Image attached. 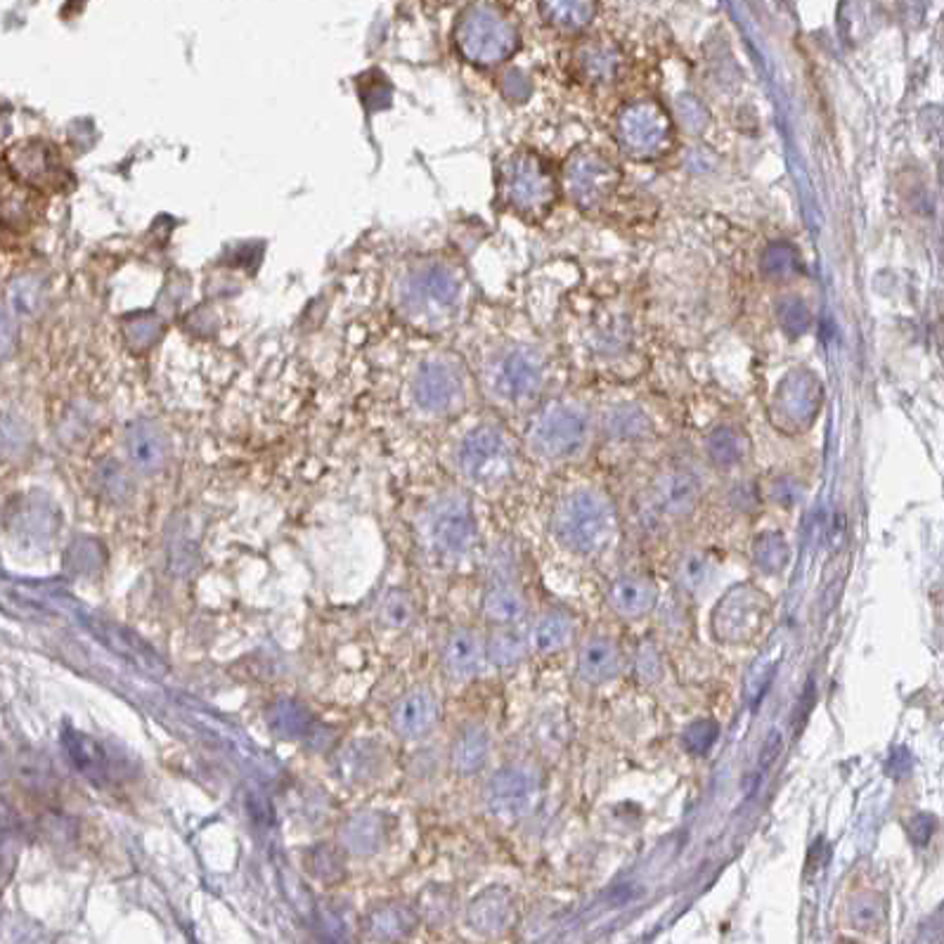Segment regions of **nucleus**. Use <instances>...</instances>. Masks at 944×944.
<instances>
[{"mask_svg": "<svg viewBox=\"0 0 944 944\" xmlns=\"http://www.w3.org/2000/svg\"><path fill=\"white\" fill-rule=\"evenodd\" d=\"M781 322H783V327L789 325V322H793L791 332L800 334L802 329H805L808 322H810V312H808V308L802 306L800 301H789V304L781 306Z\"/></svg>", "mask_w": 944, "mask_h": 944, "instance_id": "45", "label": "nucleus"}, {"mask_svg": "<svg viewBox=\"0 0 944 944\" xmlns=\"http://www.w3.org/2000/svg\"><path fill=\"white\" fill-rule=\"evenodd\" d=\"M717 736H720V725L715 720H694L682 734V746L689 753L703 755L711 750V746L717 742Z\"/></svg>", "mask_w": 944, "mask_h": 944, "instance_id": "40", "label": "nucleus"}, {"mask_svg": "<svg viewBox=\"0 0 944 944\" xmlns=\"http://www.w3.org/2000/svg\"><path fill=\"white\" fill-rule=\"evenodd\" d=\"M911 838H914L916 843H925L927 838H931V833H933V816H927V814H919L914 822H911Z\"/></svg>", "mask_w": 944, "mask_h": 944, "instance_id": "48", "label": "nucleus"}, {"mask_svg": "<svg viewBox=\"0 0 944 944\" xmlns=\"http://www.w3.org/2000/svg\"><path fill=\"white\" fill-rule=\"evenodd\" d=\"M417 914L413 907L400 902H386L372 909L365 919V931L374 940H400L415 933Z\"/></svg>", "mask_w": 944, "mask_h": 944, "instance_id": "25", "label": "nucleus"}, {"mask_svg": "<svg viewBox=\"0 0 944 944\" xmlns=\"http://www.w3.org/2000/svg\"><path fill=\"white\" fill-rule=\"evenodd\" d=\"M748 443L744 433H738L732 427H720L707 438V454L717 466H736L746 460Z\"/></svg>", "mask_w": 944, "mask_h": 944, "instance_id": "34", "label": "nucleus"}, {"mask_svg": "<svg viewBox=\"0 0 944 944\" xmlns=\"http://www.w3.org/2000/svg\"><path fill=\"white\" fill-rule=\"evenodd\" d=\"M483 611H485V616L497 625L518 623L526 613V600H524V594L512 585V582L497 580L495 585L485 592Z\"/></svg>", "mask_w": 944, "mask_h": 944, "instance_id": "30", "label": "nucleus"}, {"mask_svg": "<svg viewBox=\"0 0 944 944\" xmlns=\"http://www.w3.org/2000/svg\"><path fill=\"white\" fill-rule=\"evenodd\" d=\"M125 454L140 474H160L168 460V443L164 431L150 419H138L125 429Z\"/></svg>", "mask_w": 944, "mask_h": 944, "instance_id": "16", "label": "nucleus"}, {"mask_svg": "<svg viewBox=\"0 0 944 944\" xmlns=\"http://www.w3.org/2000/svg\"><path fill=\"white\" fill-rule=\"evenodd\" d=\"M781 748H783V736H781V732H779V729H772V732L767 734L765 744H762V750H760V762H762V767L775 765V762L779 760Z\"/></svg>", "mask_w": 944, "mask_h": 944, "instance_id": "47", "label": "nucleus"}, {"mask_svg": "<svg viewBox=\"0 0 944 944\" xmlns=\"http://www.w3.org/2000/svg\"><path fill=\"white\" fill-rule=\"evenodd\" d=\"M460 469L469 483L485 491L505 485L514 476L516 454L509 436L495 424H481L460 446Z\"/></svg>", "mask_w": 944, "mask_h": 944, "instance_id": "4", "label": "nucleus"}, {"mask_svg": "<svg viewBox=\"0 0 944 944\" xmlns=\"http://www.w3.org/2000/svg\"><path fill=\"white\" fill-rule=\"evenodd\" d=\"M267 722L282 738H306L315 729V720L301 703L277 701L267 711Z\"/></svg>", "mask_w": 944, "mask_h": 944, "instance_id": "32", "label": "nucleus"}, {"mask_svg": "<svg viewBox=\"0 0 944 944\" xmlns=\"http://www.w3.org/2000/svg\"><path fill=\"white\" fill-rule=\"evenodd\" d=\"M96 483L109 502H123L133 495V481L119 462H102L98 466Z\"/></svg>", "mask_w": 944, "mask_h": 944, "instance_id": "37", "label": "nucleus"}, {"mask_svg": "<svg viewBox=\"0 0 944 944\" xmlns=\"http://www.w3.org/2000/svg\"><path fill=\"white\" fill-rule=\"evenodd\" d=\"M88 629L98 633V637L105 639L109 649L117 651L121 658L131 660L135 668L150 670V672L164 670L162 658L150 649V644H145L135 633H131V629H125V627L114 625V623H107V621H96V618H90Z\"/></svg>", "mask_w": 944, "mask_h": 944, "instance_id": "20", "label": "nucleus"}, {"mask_svg": "<svg viewBox=\"0 0 944 944\" xmlns=\"http://www.w3.org/2000/svg\"><path fill=\"white\" fill-rule=\"evenodd\" d=\"M795 251L789 246H772L765 256V267L772 277H783L786 273L795 271Z\"/></svg>", "mask_w": 944, "mask_h": 944, "instance_id": "42", "label": "nucleus"}, {"mask_svg": "<svg viewBox=\"0 0 944 944\" xmlns=\"http://www.w3.org/2000/svg\"><path fill=\"white\" fill-rule=\"evenodd\" d=\"M462 279L446 263H421L405 277L400 306L415 325L436 329L448 325L460 308Z\"/></svg>", "mask_w": 944, "mask_h": 944, "instance_id": "3", "label": "nucleus"}, {"mask_svg": "<svg viewBox=\"0 0 944 944\" xmlns=\"http://www.w3.org/2000/svg\"><path fill=\"white\" fill-rule=\"evenodd\" d=\"M618 530L611 502L594 491H578L566 497L555 514L557 540L573 555H600L613 542Z\"/></svg>", "mask_w": 944, "mask_h": 944, "instance_id": "2", "label": "nucleus"}, {"mask_svg": "<svg viewBox=\"0 0 944 944\" xmlns=\"http://www.w3.org/2000/svg\"><path fill=\"white\" fill-rule=\"evenodd\" d=\"M847 916H849V923H853V927H857L859 933H876L886 921V904L876 892L859 894L849 902Z\"/></svg>", "mask_w": 944, "mask_h": 944, "instance_id": "35", "label": "nucleus"}, {"mask_svg": "<svg viewBox=\"0 0 944 944\" xmlns=\"http://www.w3.org/2000/svg\"><path fill=\"white\" fill-rule=\"evenodd\" d=\"M606 429L618 440H639L649 433V419L637 407H618L606 419Z\"/></svg>", "mask_w": 944, "mask_h": 944, "instance_id": "36", "label": "nucleus"}, {"mask_svg": "<svg viewBox=\"0 0 944 944\" xmlns=\"http://www.w3.org/2000/svg\"><path fill=\"white\" fill-rule=\"evenodd\" d=\"M26 440L24 429L14 419H0V452H18Z\"/></svg>", "mask_w": 944, "mask_h": 944, "instance_id": "44", "label": "nucleus"}, {"mask_svg": "<svg viewBox=\"0 0 944 944\" xmlns=\"http://www.w3.org/2000/svg\"><path fill=\"white\" fill-rule=\"evenodd\" d=\"M575 637V625L569 613L547 611L533 627V644L540 654H559L571 647Z\"/></svg>", "mask_w": 944, "mask_h": 944, "instance_id": "28", "label": "nucleus"}, {"mask_svg": "<svg viewBox=\"0 0 944 944\" xmlns=\"http://www.w3.org/2000/svg\"><path fill=\"white\" fill-rule=\"evenodd\" d=\"M14 341H18V322H14V312L10 306L0 304V363L14 351Z\"/></svg>", "mask_w": 944, "mask_h": 944, "instance_id": "43", "label": "nucleus"}, {"mask_svg": "<svg viewBox=\"0 0 944 944\" xmlns=\"http://www.w3.org/2000/svg\"><path fill=\"white\" fill-rule=\"evenodd\" d=\"M438 722V701L429 689H415L405 694L391 713V725L403 738L427 736Z\"/></svg>", "mask_w": 944, "mask_h": 944, "instance_id": "18", "label": "nucleus"}, {"mask_svg": "<svg viewBox=\"0 0 944 944\" xmlns=\"http://www.w3.org/2000/svg\"><path fill=\"white\" fill-rule=\"evenodd\" d=\"M580 678L592 684H602L621 672V649L608 637H592L578 654Z\"/></svg>", "mask_w": 944, "mask_h": 944, "instance_id": "24", "label": "nucleus"}, {"mask_svg": "<svg viewBox=\"0 0 944 944\" xmlns=\"http://www.w3.org/2000/svg\"><path fill=\"white\" fill-rule=\"evenodd\" d=\"M571 199L582 209H596L618 190L621 171L600 150H578L563 168Z\"/></svg>", "mask_w": 944, "mask_h": 944, "instance_id": "9", "label": "nucleus"}, {"mask_svg": "<svg viewBox=\"0 0 944 944\" xmlns=\"http://www.w3.org/2000/svg\"><path fill=\"white\" fill-rule=\"evenodd\" d=\"M528 654V637L516 623L500 625L491 641H487V658L493 660L497 668H514L522 663Z\"/></svg>", "mask_w": 944, "mask_h": 944, "instance_id": "31", "label": "nucleus"}, {"mask_svg": "<svg viewBox=\"0 0 944 944\" xmlns=\"http://www.w3.org/2000/svg\"><path fill=\"white\" fill-rule=\"evenodd\" d=\"M485 649L476 633L471 629H454L443 649V666L452 680H469L481 672Z\"/></svg>", "mask_w": 944, "mask_h": 944, "instance_id": "23", "label": "nucleus"}, {"mask_svg": "<svg viewBox=\"0 0 944 944\" xmlns=\"http://www.w3.org/2000/svg\"><path fill=\"white\" fill-rule=\"evenodd\" d=\"M637 672L641 674L644 680L658 678L660 660H658V654H656V649L651 647V644H644V647H641V651L637 656Z\"/></svg>", "mask_w": 944, "mask_h": 944, "instance_id": "46", "label": "nucleus"}, {"mask_svg": "<svg viewBox=\"0 0 944 944\" xmlns=\"http://www.w3.org/2000/svg\"><path fill=\"white\" fill-rule=\"evenodd\" d=\"M656 497L660 509H663L668 516L682 518L694 512L696 502L701 497V483L694 471H689L684 466H674L660 476Z\"/></svg>", "mask_w": 944, "mask_h": 944, "instance_id": "19", "label": "nucleus"}, {"mask_svg": "<svg viewBox=\"0 0 944 944\" xmlns=\"http://www.w3.org/2000/svg\"><path fill=\"white\" fill-rule=\"evenodd\" d=\"M590 438V417L575 403H555L530 427V450L542 460H571Z\"/></svg>", "mask_w": 944, "mask_h": 944, "instance_id": "5", "label": "nucleus"}, {"mask_svg": "<svg viewBox=\"0 0 944 944\" xmlns=\"http://www.w3.org/2000/svg\"><path fill=\"white\" fill-rule=\"evenodd\" d=\"M822 386L808 372H793L777 388L775 421L786 431L808 429L820 415Z\"/></svg>", "mask_w": 944, "mask_h": 944, "instance_id": "14", "label": "nucleus"}, {"mask_svg": "<svg viewBox=\"0 0 944 944\" xmlns=\"http://www.w3.org/2000/svg\"><path fill=\"white\" fill-rule=\"evenodd\" d=\"M514 31L495 18V12L474 8L464 12L458 24V45L466 59L474 65H497L505 62L514 51Z\"/></svg>", "mask_w": 944, "mask_h": 944, "instance_id": "11", "label": "nucleus"}, {"mask_svg": "<svg viewBox=\"0 0 944 944\" xmlns=\"http://www.w3.org/2000/svg\"><path fill=\"white\" fill-rule=\"evenodd\" d=\"M43 301V292L39 282H34L31 277H22L12 285L10 289V308L12 312L20 315H31L36 312L39 306Z\"/></svg>", "mask_w": 944, "mask_h": 944, "instance_id": "41", "label": "nucleus"}, {"mask_svg": "<svg viewBox=\"0 0 944 944\" xmlns=\"http://www.w3.org/2000/svg\"><path fill=\"white\" fill-rule=\"evenodd\" d=\"M382 767H384V750L376 744H367V742H355L351 746H345L337 762L339 775L349 783L372 781L374 777H380Z\"/></svg>", "mask_w": 944, "mask_h": 944, "instance_id": "27", "label": "nucleus"}, {"mask_svg": "<svg viewBox=\"0 0 944 944\" xmlns=\"http://www.w3.org/2000/svg\"><path fill=\"white\" fill-rule=\"evenodd\" d=\"M491 734L483 725H466L454 738L452 746V767L460 775H476L491 758Z\"/></svg>", "mask_w": 944, "mask_h": 944, "instance_id": "26", "label": "nucleus"}, {"mask_svg": "<svg viewBox=\"0 0 944 944\" xmlns=\"http://www.w3.org/2000/svg\"><path fill=\"white\" fill-rule=\"evenodd\" d=\"M380 618L388 629H403L413 623L415 618V602L413 596L403 590H393L386 594L382 604Z\"/></svg>", "mask_w": 944, "mask_h": 944, "instance_id": "38", "label": "nucleus"}, {"mask_svg": "<svg viewBox=\"0 0 944 944\" xmlns=\"http://www.w3.org/2000/svg\"><path fill=\"white\" fill-rule=\"evenodd\" d=\"M791 559V547L781 533L769 530L753 542V561L767 575L781 573Z\"/></svg>", "mask_w": 944, "mask_h": 944, "instance_id": "33", "label": "nucleus"}, {"mask_svg": "<svg viewBox=\"0 0 944 944\" xmlns=\"http://www.w3.org/2000/svg\"><path fill=\"white\" fill-rule=\"evenodd\" d=\"M429 540L436 555L458 561L476 545V518L462 495L440 497L429 514Z\"/></svg>", "mask_w": 944, "mask_h": 944, "instance_id": "10", "label": "nucleus"}, {"mask_svg": "<svg viewBox=\"0 0 944 944\" xmlns=\"http://www.w3.org/2000/svg\"><path fill=\"white\" fill-rule=\"evenodd\" d=\"M10 171L22 183L31 187H53L62 178V164L53 145H45L41 140H29V143L14 145L8 152Z\"/></svg>", "mask_w": 944, "mask_h": 944, "instance_id": "15", "label": "nucleus"}, {"mask_svg": "<svg viewBox=\"0 0 944 944\" xmlns=\"http://www.w3.org/2000/svg\"><path fill=\"white\" fill-rule=\"evenodd\" d=\"M485 384L500 403H530L545 386V360L530 345H509L491 360Z\"/></svg>", "mask_w": 944, "mask_h": 944, "instance_id": "6", "label": "nucleus"}, {"mask_svg": "<svg viewBox=\"0 0 944 944\" xmlns=\"http://www.w3.org/2000/svg\"><path fill=\"white\" fill-rule=\"evenodd\" d=\"M516 904L509 890L505 888H487L481 892L474 902L469 904L466 921L479 935L500 937L505 935L514 925Z\"/></svg>", "mask_w": 944, "mask_h": 944, "instance_id": "17", "label": "nucleus"}, {"mask_svg": "<svg viewBox=\"0 0 944 944\" xmlns=\"http://www.w3.org/2000/svg\"><path fill=\"white\" fill-rule=\"evenodd\" d=\"M65 748L72 765L92 783H109L112 781V758L102 748L98 738H92L84 732L67 729L65 732Z\"/></svg>", "mask_w": 944, "mask_h": 944, "instance_id": "21", "label": "nucleus"}, {"mask_svg": "<svg viewBox=\"0 0 944 944\" xmlns=\"http://www.w3.org/2000/svg\"><path fill=\"white\" fill-rule=\"evenodd\" d=\"M678 578L689 592H701L713 578V563L701 552H689L678 566Z\"/></svg>", "mask_w": 944, "mask_h": 944, "instance_id": "39", "label": "nucleus"}, {"mask_svg": "<svg viewBox=\"0 0 944 944\" xmlns=\"http://www.w3.org/2000/svg\"><path fill=\"white\" fill-rule=\"evenodd\" d=\"M386 838V824L382 814L365 812L351 816L343 826V843L355 855H372L380 849V845Z\"/></svg>", "mask_w": 944, "mask_h": 944, "instance_id": "29", "label": "nucleus"}, {"mask_svg": "<svg viewBox=\"0 0 944 944\" xmlns=\"http://www.w3.org/2000/svg\"><path fill=\"white\" fill-rule=\"evenodd\" d=\"M538 793L535 777L522 767H505L493 775L485 786V805L497 822L516 824L522 822Z\"/></svg>", "mask_w": 944, "mask_h": 944, "instance_id": "13", "label": "nucleus"}, {"mask_svg": "<svg viewBox=\"0 0 944 944\" xmlns=\"http://www.w3.org/2000/svg\"><path fill=\"white\" fill-rule=\"evenodd\" d=\"M413 398L419 410L446 415L464 398V374L448 358H429L419 365L413 380Z\"/></svg>", "mask_w": 944, "mask_h": 944, "instance_id": "12", "label": "nucleus"}, {"mask_svg": "<svg viewBox=\"0 0 944 944\" xmlns=\"http://www.w3.org/2000/svg\"><path fill=\"white\" fill-rule=\"evenodd\" d=\"M618 143L633 160H658L672 145V123L663 107L651 100L627 105L618 117Z\"/></svg>", "mask_w": 944, "mask_h": 944, "instance_id": "7", "label": "nucleus"}, {"mask_svg": "<svg viewBox=\"0 0 944 944\" xmlns=\"http://www.w3.org/2000/svg\"><path fill=\"white\" fill-rule=\"evenodd\" d=\"M12 847L3 841L0 843V890L6 888V883L10 880V871H12Z\"/></svg>", "mask_w": 944, "mask_h": 944, "instance_id": "49", "label": "nucleus"}, {"mask_svg": "<svg viewBox=\"0 0 944 944\" xmlns=\"http://www.w3.org/2000/svg\"><path fill=\"white\" fill-rule=\"evenodd\" d=\"M772 602L753 585L732 588L713 611V629L720 641L746 644L762 633Z\"/></svg>", "mask_w": 944, "mask_h": 944, "instance_id": "8", "label": "nucleus"}, {"mask_svg": "<svg viewBox=\"0 0 944 944\" xmlns=\"http://www.w3.org/2000/svg\"><path fill=\"white\" fill-rule=\"evenodd\" d=\"M658 590L649 578L641 575H623L613 582L608 590V602L613 611L623 618H641L656 606Z\"/></svg>", "mask_w": 944, "mask_h": 944, "instance_id": "22", "label": "nucleus"}, {"mask_svg": "<svg viewBox=\"0 0 944 944\" xmlns=\"http://www.w3.org/2000/svg\"><path fill=\"white\" fill-rule=\"evenodd\" d=\"M500 201L524 218L526 223H540L555 209L559 185L552 166L538 152L518 150L500 166Z\"/></svg>", "mask_w": 944, "mask_h": 944, "instance_id": "1", "label": "nucleus"}]
</instances>
